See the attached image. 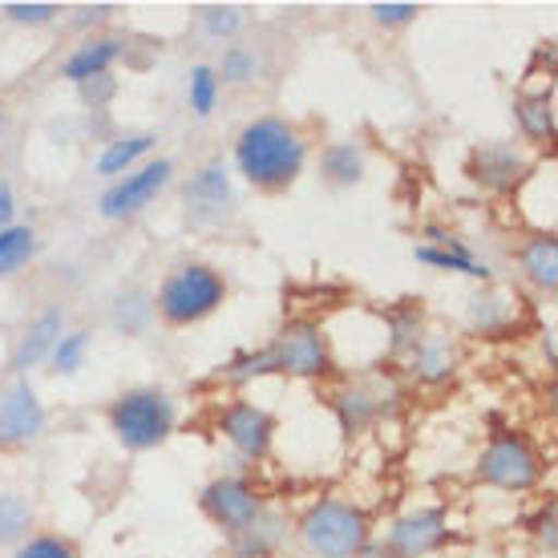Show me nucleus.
I'll return each mask as SVG.
<instances>
[{"label": "nucleus", "instance_id": "8", "mask_svg": "<svg viewBox=\"0 0 558 558\" xmlns=\"http://www.w3.org/2000/svg\"><path fill=\"white\" fill-rule=\"evenodd\" d=\"M534 167H538V154L526 142L489 138L470 150V179L486 195H514L518 186L534 174Z\"/></svg>", "mask_w": 558, "mask_h": 558}, {"label": "nucleus", "instance_id": "12", "mask_svg": "<svg viewBox=\"0 0 558 558\" xmlns=\"http://www.w3.org/2000/svg\"><path fill=\"white\" fill-rule=\"evenodd\" d=\"M198 506H203V514H207L210 522L231 538V534H239L243 526H252L255 518H259L264 498H259V489H255L247 477L223 474V477H215V482L203 486Z\"/></svg>", "mask_w": 558, "mask_h": 558}, {"label": "nucleus", "instance_id": "19", "mask_svg": "<svg viewBox=\"0 0 558 558\" xmlns=\"http://www.w3.org/2000/svg\"><path fill=\"white\" fill-rule=\"evenodd\" d=\"M288 543V522L279 510H259L252 526L231 534V558H279V546Z\"/></svg>", "mask_w": 558, "mask_h": 558}, {"label": "nucleus", "instance_id": "38", "mask_svg": "<svg viewBox=\"0 0 558 558\" xmlns=\"http://www.w3.org/2000/svg\"><path fill=\"white\" fill-rule=\"evenodd\" d=\"M16 215V195H13V182L0 179V227H9Z\"/></svg>", "mask_w": 558, "mask_h": 558}, {"label": "nucleus", "instance_id": "20", "mask_svg": "<svg viewBox=\"0 0 558 558\" xmlns=\"http://www.w3.org/2000/svg\"><path fill=\"white\" fill-rule=\"evenodd\" d=\"M518 316V295L498 292V288H482V292L470 295L465 304V328L482 336H498L506 332Z\"/></svg>", "mask_w": 558, "mask_h": 558}, {"label": "nucleus", "instance_id": "10", "mask_svg": "<svg viewBox=\"0 0 558 558\" xmlns=\"http://www.w3.org/2000/svg\"><path fill=\"white\" fill-rule=\"evenodd\" d=\"M170 179H174V162H170V158H146L142 167H134L130 174H122V179H113L110 186H106V195L98 198L101 219L122 223V219L142 215L154 198L167 191Z\"/></svg>", "mask_w": 558, "mask_h": 558}, {"label": "nucleus", "instance_id": "31", "mask_svg": "<svg viewBox=\"0 0 558 558\" xmlns=\"http://www.w3.org/2000/svg\"><path fill=\"white\" fill-rule=\"evenodd\" d=\"M215 73H219V82H227V85H247V82H255V73H259V57H255L247 45H231L223 53V61L215 65Z\"/></svg>", "mask_w": 558, "mask_h": 558}, {"label": "nucleus", "instance_id": "41", "mask_svg": "<svg viewBox=\"0 0 558 558\" xmlns=\"http://www.w3.org/2000/svg\"><path fill=\"white\" fill-rule=\"evenodd\" d=\"M4 130H9V113H4V106H0V142H4Z\"/></svg>", "mask_w": 558, "mask_h": 558}, {"label": "nucleus", "instance_id": "40", "mask_svg": "<svg viewBox=\"0 0 558 558\" xmlns=\"http://www.w3.org/2000/svg\"><path fill=\"white\" fill-rule=\"evenodd\" d=\"M356 558H397V555H392V550L385 543H368Z\"/></svg>", "mask_w": 558, "mask_h": 558}, {"label": "nucleus", "instance_id": "32", "mask_svg": "<svg viewBox=\"0 0 558 558\" xmlns=\"http://www.w3.org/2000/svg\"><path fill=\"white\" fill-rule=\"evenodd\" d=\"M13 558H82V550L65 534H28L13 550Z\"/></svg>", "mask_w": 558, "mask_h": 558}, {"label": "nucleus", "instance_id": "37", "mask_svg": "<svg viewBox=\"0 0 558 558\" xmlns=\"http://www.w3.org/2000/svg\"><path fill=\"white\" fill-rule=\"evenodd\" d=\"M73 28H85V25H98V21H106V13H110V4H82V9H73Z\"/></svg>", "mask_w": 558, "mask_h": 558}, {"label": "nucleus", "instance_id": "1", "mask_svg": "<svg viewBox=\"0 0 558 558\" xmlns=\"http://www.w3.org/2000/svg\"><path fill=\"white\" fill-rule=\"evenodd\" d=\"M307 167V138L304 130L279 118V113H264L252 118L239 130L235 138V170L252 182L255 191H288Z\"/></svg>", "mask_w": 558, "mask_h": 558}, {"label": "nucleus", "instance_id": "23", "mask_svg": "<svg viewBox=\"0 0 558 558\" xmlns=\"http://www.w3.org/2000/svg\"><path fill=\"white\" fill-rule=\"evenodd\" d=\"M364 167H368V158H364L361 142H328L320 150V174L332 186H356L364 179Z\"/></svg>", "mask_w": 558, "mask_h": 558}, {"label": "nucleus", "instance_id": "6", "mask_svg": "<svg viewBox=\"0 0 558 558\" xmlns=\"http://www.w3.org/2000/svg\"><path fill=\"white\" fill-rule=\"evenodd\" d=\"M397 401H401V380L392 377L389 368H352L349 377H340V385L328 392V405L349 437L385 421L397 409Z\"/></svg>", "mask_w": 558, "mask_h": 558}, {"label": "nucleus", "instance_id": "7", "mask_svg": "<svg viewBox=\"0 0 558 558\" xmlns=\"http://www.w3.org/2000/svg\"><path fill=\"white\" fill-rule=\"evenodd\" d=\"M279 377L292 380H328L336 373L328 328L316 316H292L279 324L276 340L267 344Z\"/></svg>", "mask_w": 558, "mask_h": 558}, {"label": "nucleus", "instance_id": "33", "mask_svg": "<svg viewBox=\"0 0 558 558\" xmlns=\"http://www.w3.org/2000/svg\"><path fill=\"white\" fill-rule=\"evenodd\" d=\"M85 352H89V332H65L53 344L49 361H53V368L61 373V377H73V373L85 364Z\"/></svg>", "mask_w": 558, "mask_h": 558}, {"label": "nucleus", "instance_id": "4", "mask_svg": "<svg viewBox=\"0 0 558 558\" xmlns=\"http://www.w3.org/2000/svg\"><path fill=\"white\" fill-rule=\"evenodd\" d=\"M110 433L122 441L126 449H158L167 441L174 425H179V409H174V397L162 389H126L122 397H113L110 405Z\"/></svg>", "mask_w": 558, "mask_h": 558}, {"label": "nucleus", "instance_id": "14", "mask_svg": "<svg viewBox=\"0 0 558 558\" xmlns=\"http://www.w3.org/2000/svg\"><path fill=\"white\" fill-rule=\"evenodd\" d=\"M405 364V377L413 385H425V389H441L458 377L461 368V349L458 336L446 332V328H425V332L413 340V349L401 356Z\"/></svg>", "mask_w": 558, "mask_h": 558}, {"label": "nucleus", "instance_id": "5", "mask_svg": "<svg viewBox=\"0 0 558 558\" xmlns=\"http://www.w3.org/2000/svg\"><path fill=\"white\" fill-rule=\"evenodd\" d=\"M546 461L526 433L498 429L477 453L474 477L482 486L506 489V494H531L543 486Z\"/></svg>", "mask_w": 558, "mask_h": 558}, {"label": "nucleus", "instance_id": "9", "mask_svg": "<svg viewBox=\"0 0 558 558\" xmlns=\"http://www.w3.org/2000/svg\"><path fill=\"white\" fill-rule=\"evenodd\" d=\"M182 207H186V223L207 231V227H223L235 215V182L231 167L223 158H210L182 182Z\"/></svg>", "mask_w": 558, "mask_h": 558}, {"label": "nucleus", "instance_id": "28", "mask_svg": "<svg viewBox=\"0 0 558 558\" xmlns=\"http://www.w3.org/2000/svg\"><path fill=\"white\" fill-rule=\"evenodd\" d=\"M276 373V364H271V352L259 349V352H235L231 361L219 368V380H227V385H235V389H243V385H252V380H264Z\"/></svg>", "mask_w": 558, "mask_h": 558}, {"label": "nucleus", "instance_id": "16", "mask_svg": "<svg viewBox=\"0 0 558 558\" xmlns=\"http://www.w3.org/2000/svg\"><path fill=\"white\" fill-rule=\"evenodd\" d=\"M425 239H429V243H417V247H413V259H417V264H429V267H437V271H453V276L482 279V283L494 279V267H489L486 259H477L453 231L429 223L425 227Z\"/></svg>", "mask_w": 558, "mask_h": 558}, {"label": "nucleus", "instance_id": "18", "mask_svg": "<svg viewBox=\"0 0 558 558\" xmlns=\"http://www.w3.org/2000/svg\"><path fill=\"white\" fill-rule=\"evenodd\" d=\"M61 336H65V312H61V307H45L41 316L25 328V336L16 340V349H13L16 377H25L28 368H37L41 361H49V352H53V344Z\"/></svg>", "mask_w": 558, "mask_h": 558}, {"label": "nucleus", "instance_id": "13", "mask_svg": "<svg viewBox=\"0 0 558 558\" xmlns=\"http://www.w3.org/2000/svg\"><path fill=\"white\" fill-rule=\"evenodd\" d=\"M219 433L223 441L235 449L239 458L264 461L276 446V417L264 405H255L247 397H235L219 409Z\"/></svg>", "mask_w": 558, "mask_h": 558}, {"label": "nucleus", "instance_id": "39", "mask_svg": "<svg viewBox=\"0 0 558 558\" xmlns=\"http://www.w3.org/2000/svg\"><path fill=\"white\" fill-rule=\"evenodd\" d=\"M538 352H543L546 368H555V364H558V352H555V332H538Z\"/></svg>", "mask_w": 558, "mask_h": 558}, {"label": "nucleus", "instance_id": "17", "mask_svg": "<svg viewBox=\"0 0 558 558\" xmlns=\"http://www.w3.org/2000/svg\"><path fill=\"white\" fill-rule=\"evenodd\" d=\"M126 53V41L122 37H85L82 45H73L65 61H61V77L73 85H85L94 77H106L110 65Z\"/></svg>", "mask_w": 558, "mask_h": 558}, {"label": "nucleus", "instance_id": "34", "mask_svg": "<svg viewBox=\"0 0 558 558\" xmlns=\"http://www.w3.org/2000/svg\"><path fill=\"white\" fill-rule=\"evenodd\" d=\"M0 13L9 16L13 25H49V21L61 16V4H53V0H13Z\"/></svg>", "mask_w": 558, "mask_h": 558}, {"label": "nucleus", "instance_id": "3", "mask_svg": "<svg viewBox=\"0 0 558 558\" xmlns=\"http://www.w3.org/2000/svg\"><path fill=\"white\" fill-rule=\"evenodd\" d=\"M227 304V276L210 264H179L154 295V316H162L170 328H191L215 316Z\"/></svg>", "mask_w": 558, "mask_h": 558}, {"label": "nucleus", "instance_id": "30", "mask_svg": "<svg viewBox=\"0 0 558 558\" xmlns=\"http://www.w3.org/2000/svg\"><path fill=\"white\" fill-rule=\"evenodd\" d=\"M198 21H203V33L210 41H231L243 28V9H235V4H203Z\"/></svg>", "mask_w": 558, "mask_h": 558}, {"label": "nucleus", "instance_id": "26", "mask_svg": "<svg viewBox=\"0 0 558 558\" xmlns=\"http://www.w3.org/2000/svg\"><path fill=\"white\" fill-rule=\"evenodd\" d=\"M33 502L25 494H13V489H0V546H21L33 531Z\"/></svg>", "mask_w": 558, "mask_h": 558}, {"label": "nucleus", "instance_id": "21", "mask_svg": "<svg viewBox=\"0 0 558 558\" xmlns=\"http://www.w3.org/2000/svg\"><path fill=\"white\" fill-rule=\"evenodd\" d=\"M518 271L538 292H555L558 288V239L555 235H531L518 247Z\"/></svg>", "mask_w": 558, "mask_h": 558}, {"label": "nucleus", "instance_id": "29", "mask_svg": "<svg viewBox=\"0 0 558 558\" xmlns=\"http://www.w3.org/2000/svg\"><path fill=\"white\" fill-rule=\"evenodd\" d=\"M219 94H223V82H219L215 65H195L186 77V101H191L195 118H210L219 106Z\"/></svg>", "mask_w": 558, "mask_h": 558}, {"label": "nucleus", "instance_id": "22", "mask_svg": "<svg viewBox=\"0 0 558 558\" xmlns=\"http://www.w3.org/2000/svg\"><path fill=\"white\" fill-rule=\"evenodd\" d=\"M514 118H518L522 138L531 142V146H550L558 134L555 94H550V85H546L543 94H522V98L514 101Z\"/></svg>", "mask_w": 558, "mask_h": 558}, {"label": "nucleus", "instance_id": "15", "mask_svg": "<svg viewBox=\"0 0 558 558\" xmlns=\"http://www.w3.org/2000/svg\"><path fill=\"white\" fill-rule=\"evenodd\" d=\"M45 405L28 377H13L0 389V446H33L45 433Z\"/></svg>", "mask_w": 558, "mask_h": 558}, {"label": "nucleus", "instance_id": "25", "mask_svg": "<svg viewBox=\"0 0 558 558\" xmlns=\"http://www.w3.org/2000/svg\"><path fill=\"white\" fill-rule=\"evenodd\" d=\"M37 255V231L28 223H9L0 227V279L16 276L21 267L33 264Z\"/></svg>", "mask_w": 558, "mask_h": 558}, {"label": "nucleus", "instance_id": "2", "mask_svg": "<svg viewBox=\"0 0 558 558\" xmlns=\"http://www.w3.org/2000/svg\"><path fill=\"white\" fill-rule=\"evenodd\" d=\"M295 534L316 558H356L373 543V518L352 498H316L300 514Z\"/></svg>", "mask_w": 558, "mask_h": 558}, {"label": "nucleus", "instance_id": "35", "mask_svg": "<svg viewBox=\"0 0 558 558\" xmlns=\"http://www.w3.org/2000/svg\"><path fill=\"white\" fill-rule=\"evenodd\" d=\"M368 13H373V21L377 25H409V21H417L421 4H413V0H377V4H368Z\"/></svg>", "mask_w": 558, "mask_h": 558}, {"label": "nucleus", "instance_id": "24", "mask_svg": "<svg viewBox=\"0 0 558 558\" xmlns=\"http://www.w3.org/2000/svg\"><path fill=\"white\" fill-rule=\"evenodd\" d=\"M158 146L154 134H122V138L106 142V150L98 154V174H110V179H122L134 167H142V158Z\"/></svg>", "mask_w": 558, "mask_h": 558}, {"label": "nucleus", "instance_id": "11", "mask_svg": "<svg viewBox=\"0 0 558 558\" xmlns=\"http://www.w3.org/2000/svg\"><path fill=\"white\" fill-rule=\"evenodd\" d=\"M449 538H453V531H449V514L441 506H409L385 531V546L397 558H429Z\"/></svg>", "mask_w": 558, "mask_h": 558}, {"label": "nucleus", "instance_id": "27", "mask_svg": "<svg viewBox=\"0 0 558 558\" xmlns=\"http://www.w3.org/2000/svg\"><path fill=\"white\" fill-rule=\"evenodd\" d=\"M154 320V295L142 292V288H130V292L118 295V304H113V328L126 336H138L146 332V324Z\"/></svg>", "mask_w": 558, "mask_h": 558}, {"label": "nucleus", "instance_id": "36", "mask_svg": "<svg viewBox=\"0 0 558 558\" xmlns=\"http://www.w3.org/2000/svg\"><path fill=\"white\" fill-rule=\"evenodd\" d=\"M555 526H558L555 502H543V506H538V514H534V522H531V531H534V543L543 546L546 555H555V546H558Z\"/></svg>", "mask_w": 558, "mask_h": 558}]
</instances>
